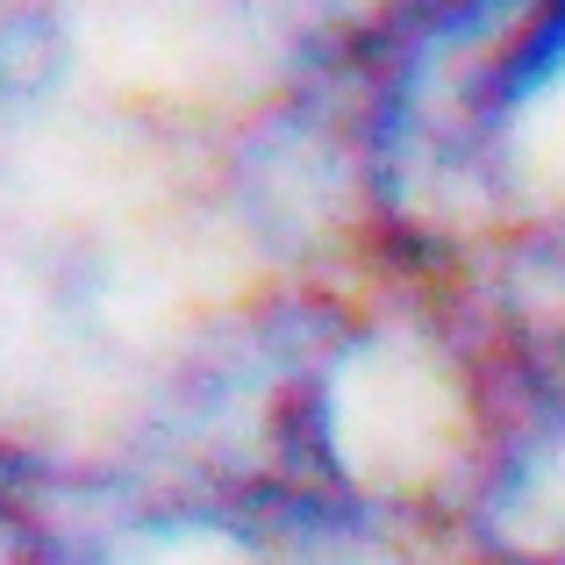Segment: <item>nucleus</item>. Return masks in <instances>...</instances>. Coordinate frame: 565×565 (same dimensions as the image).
<instances>
[{
  "mask_svg": "<svg viewBox=\"0 0 565 565\" xmlns=\"http://www.w3.org/2000/svg\"><path fill=\"white\" fill-rule=\"evenodd\" d=\"M72 51V0H0V122L51 94Z\"/></svg>",
  "mask_w": 565,
  "mask_h": 565,
  "instance_id": "obj_1",
  "label": "nucleus"
},
{
  "mask_svg": "<svg viewBox=\"0 0 565 565\" xmlns=\"http://www.w3.org/2000/svg\"><path fill=\"white\" fill-rule=\"evenodd\" d=\"M0 565H57V515L0 472Z\"/></svg>",
  "mask_w": 565,
  "mask_h": 565,
  "instance_id": "obj_2",
  "label": "nucleus"
}]
</instances>
